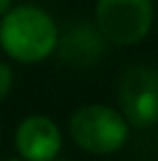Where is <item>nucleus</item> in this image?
Masks as SVG:
<instances>
[{
	"mask_svg": "<svg viewBox=\"0 0 158 161\" xmlns=\"http://www.w3.org/2000/svg\"><path fill=\"white\" fill-rule=\"evenodd\" d=\"M154 24V0H98L95 26L112 44H137Z\"/></svg>",
	"mask_w": 158,
	"mask_h": 161,
	"instance_id": "20e7f679",
	"label": "nucleus"
},
{
	"mask_svg": "<svg viewBox=\"0 0 158 161\" xmlns=\"http://www.w3.org/2000/svg\"><path fill=\"white\" fill-rule=\"evenodd\" d=\"M7 161H23V159H7Z\"/></svg>",
	"mask_w": 158,
	"mask_h": 161,
	"instance_id": "1a4fd4ad",
	"label": "nucleus"
},
{
	"mask_svg": "<svg viewBox=\"0 0 158 161\" xmlns=\"http://www.w3.org/2000/svg\"><path fill=\"white\" fill-rule=\"evenodd\" d=\"M14 145L23 161H54L61 152L63 136L54 119L30 114L16 126Z\"/></svg>",
	"mask_w": 158,
	"mask_h": 161,
	"instance_id": "39448f33",
	"label": "nucleus"
},
{
	"mask_svg": "<svg viewBox=\"0 0 158 161\" xmlns=\"http://www.w3.org/2000/svg\"><path fill=\"white\" fill-rule=\"evenodd\" d=\"M12 84H14V73L5 61H0V101L12 91Z\"/></svg>",
	"mask_w": 158,
	"mask_h": 161,
	"instance_id": "0eeeda50",
	"label": "nucleus"
},
{
	"mask_svg": "<svg viewBox=\"0 0 158 161\" xmlns=\"http://www.w3.org/2000/svg\"><path fill=\"white\" fill-rule=\"evenodd\" d=\"M119 112L135 129L158 124V70L154 65H130L116 84Z\"/></svg>",
	"mask_w": 158,
	"mask_h": 161,
	"instance_id": "7ed1b4c3",
	"label": "nucleus"
},
{
	"mask_svg": "<svg viewBox=\"0 0 158 161\" xmlns=\"http://www.w3.org/2000/svg\"><path fill=\"white\" fill-rule=\"evenodd\" d=\"M12 7H14V5H12V0H0V19H3V16L7 14Z\"/></svg>",
	"mask_w": 158,
	"mask_h": 161,
	"instance_id": "6e6552de",
	"label": "nucleus"
},
{
	"mask_svg": "<svg viewBox=\"0 0 158 161\" xmlns=\"http://www.w3.org/2000/svg\"><path fill=\"white\" fill-rule=\"evenodd\" d=\"M130 124L119 110L102 103L81 105L70 117V138L89 154H114L128 140Z\"/></svg>",
	"mask_w": 158,
	"mask_h": 161,
	"instance_id": "f03ea898",
	"label": "nucleus"
},
{
	"mask_svg": "<svg viewBox=\"0 0 158 161\" xmlns=\"http://www.w3.org/2000/svg\"><path fill=\"white\" fill-rule=\"evenodd\" d=\"M0 47L19 63H40L58 47L56 21L42 7L16 5L0 19Z\"/></svg>",
	"mask_w": 158,
	"mask_h": 161,
	"instance_id": "f257e3e1",
	"label": "nucleus"
},
{
	"mask_svg": "<svg viewBox=\"0 0 158 161\" xmlns=\"http://www.w3.org/2000/svg\"><path fill=\"white\" fill-rule=\"evenodd\" d=\"M54 161H63V159H54Z\"/></svg>",
	"mask_w": 158,
	"mask_h": 161,
	"instance_id": "9d476101",
	"label": "nucleus"
},
{
	"mask_svg": "<svg viewBox=\"0 0 158 161\" xmlns=\"http://www.w3.org/2000/svg\"><path fill=\"white\" fill-rule=\"evenodd\" d=\"M102 33L91 26H74L65 37H58V54L65 63H72L81 68V65L95 63L102 54Z\"/></svg>",
	"mask_w": 158,
	"mask_h": 161,
	"instance_id": "423d86ee",
	"label": "nucleus"
}]
</instances>
